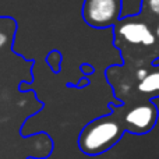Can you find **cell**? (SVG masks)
<instances>
[{
	"label": "cell",
	"mask_w": 159,
	"mask_h": 159,
	"mask_svg": "<svg viewBox=\"0 0 159 159\" xmlns=\"http://www.w3.org/2000/svg\"><path fill=\"white\" fill-rule=\"evenodd\" d=\"M120 11V0H87L84 4V18L92 27L105 28L115 24Z\"/></svg>",
	"instance_id": "obj_2"
},
{
	"label": "cell",
	"mask_w": 159,
	"mask_h": 159,
	"mask_svg": "<svg viewBox=\"0 0 159 159\" xmlns=\"http://www.w3.org/2000/svg\"><path fill=\"white\" fill-rule=\"evenodd\" d=\"M157 35L159 36V25H158V28H157Z\"/></svg>",
	"instance_id": "obj_9"
},
{
	"label": "cell",
	"mask_w": 159,
	"mask_h": 159,
	"mask_svg": "<svg viewBox=\"0 0 159 159\" xmlns=\"http://www.w3.org/2000/svg\"><path fill=\"white\" fill-rule=\"evenodd\" d=\"M147 75H148V71H147L145 69H140V70H138V71H137V78L140 80V81H141V80H144V78H145Z\"/></svg>",
	"instance_id": "obj_7"
},
{
	"label": "cell",
	"mask_w": 159,
	"mask_h": 159,
	"mask_svg": "<svg viewBox=\"0 0 159 159\" xmlns=\"http://www.w3.org/2000/svg\"><path fill=\"white\" fill-rule=\"evenodd\" d=\"M6 42H7V35H6L4 32H2V31H0V48L4 46Z\"/></svg>",
	"instance_id": "obj_8"
},
{
	"label": "cell",
	"mask_w": 159,
	"mask_h": 159,
	"mask_svg": "<svg viewBox=\"0 0 159 159\" xmlns=\"http://www.w3.org/2000/svg\"><path fill=\"white\" fill-rule=\"evenodd\" d=\"M138 91L144 93H155L159 92V71L151 73L138 84Z\"/></svg>",
	"instance_id": "obj_5"
},
{
	"label": "cell",
	"mask_w": 159,
	"mask_h": 159,
	"mask_svg": "<svg viewBox=\"0 0 159 159\" xmlns=\"http://www.w3.org/2000/svg\"><path fill=\"white\" fill-rule=\"evenodd\" d=\"M119 35L124 39L126 42L133 45H154L155 42V35L149 31L148 25L144 22H137V21H129L124 22L119 27Z\"/></svg>",
	"instance_id": "obj_4"
},
{
	"label": "cell",
	"mask_w": 159,
	"mask_h": 159,
	"mask_svg": "<svg viewBox=\"0 0 159 159\" xmlns=\"http://www.w3.org/2000/svg\"><path fill=\"white\" fill-rule=\"evenodd\" d=\"M157 121V109L152 103H141L130 109L124 116V123L131 131L145 133L154 127Z\"/></svg>",
	"instance_id": "obj_3"
},
{
	"label": "cell",
	"mask_w": 159,
	"mask_h": 159,
	"mask_svg": "<svg viewBox=\"0 0 159 159\" xmlns=\"http://www.w3.org/2000/svg\"><path fill=\"white\" fill-rule=\"evenodd\" d=\"M123 129L113 119H99L82 131L80 147L85 154L96 155L109 149L121 137Z\"/></svg>",
	"instance_id": "obj_1"
},
{
	"label": "cell",
	"mask_w": 159,
	"mask_h": 159,
	"mask_svg": "<svg viewBox=\"0 0 159 159\" xmlns=\"http://www.w3.org/2000/svg\"><path fill=\"white\" fill-rule=\"evenodd\" d=\"M145 4L151 13L159 16V0H145Z\"/></svg>",
	"instance_id": "obj_6"
}]
</instances>
